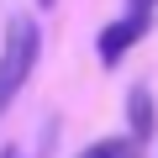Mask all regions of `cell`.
Instances as JSON below:
<instances>
[{
    "mask_svg": "<svg viewBox=\"0 0 158 158\" xmlns=\"http://www.w3.org/2000/svg\"><path fill=\"white\" fill-rule=\"evenodd\" d=\"M85 158H142V142H132V137H100V142L85 148Z\"/></svg>",
    "mask_w": 158,
    "mask_h": 158,
    "instance_id": "obj_4",
    "label": "cell"
},
{
    "mask_svg": "<svg viewBox=\"0 0 158 158\" xmlns=\"http://www.w3.org/2000/svg\"><path fill=\"white\" fill-rule=\"evenodd\" d=\"M16 158H21V153H16Z\"/></svg>",
    "mask_w": 158,
    "mask_h": 158,
    "instance_id": "obj_9",
    "label": "cell"
},
{
    "mask_svg": "<svg viewBox=\"0 0 158 158\" xmlns=\"http://www.w3.org/2000/svg\"><path fill=\"white\" fill-rule=\"evenodd\" d=\"M37 58H42L37 21L32 16H16L6 27V48H0V116L16 106V95L27 90V79L37 74Z\"/></svg>",
    "mask_w": 158,
    "mask_h": 158,
    "instance_id": "obj_1",
    "label": "cell"
},
{
    "mask_svg": "<svg viewBox=\"0 0 158 158\" xmlns=\"http://www.w3.org/2000/svg\"><path fill=\"white\" fill-rule=\"evenodd\" d=\"M37 6H42V11H53V6H58V0H37Z\"/></svg>",
    "mask_w": 158,
    "mask_h": 158,
    "instance_id": "obj_6",
    "label": "cell"
},
{
    "mask_svg": "<svg viewBox=\"0 0 158 158\" xmlns=\"http://www.w3.org/2000/svg\"><path fill=\"white\" fill-rule=\"evenodd\" d=\"M0 158H16V148H6V153H0Z\"/></svg>",
    "mask_w": 158,
    "mask_h": 158,
    "instance_id": "obj_7",
    "label": "cell"
},
{
    "mask_svg": "<svg viewBox=\"0 0 158 158\" xmlns=\"http://www.w3.org/2000/svg\"><path fill=\"white\" fill-rule=\"evenodd\" d=\"M153 132H158L153 90H148V85H132V90H127V137H132V142H148Z\"/></svg>",
    "mask_w": 158,
    "mask_h": 158,
    "instance_id": "obj_3",
    "label": "cell"
},
{
    "mask_svg": "<svg viewBox=\"0 0 158 158\" xmlns=\"http://www.w3.org/2000/svg\"><path fill=\"white\" fill-rule=\"evenodd\" d=\"M79 158H85V153H79Z\"/></svg>",
    "mask_w": 158,
    "mask_h": 158,
    "instance_id": "obj_8",
    "label": "cell"
},
{
    "mask_svg": "<svg viewBox=\"0 0 158 158\" xmlns=\"http://www.w3.org/2000/svg\"><path fill=\"white\" fill-rule=\"evenodd\" d=\"M153 27V16H116L111 27H100V37H95V53H100V69H121V58L142 42V32Z\"/></svg>",
    "mask_w": 158,
    "mask_h": 158,
    "instance_id": "obj_2",
    "label": "cell"
},
{
    "mask_svg": "<svg viewBox=\"0 0 158 158\" xmlns=\"http://www.w3.org/2000/svg\"><path fill=\"white\" fill-rule=\"evenodd\" d=\"M127 11H132V16H153V11H158V0H127Z\"/></svg>",
    "mask_w": 158,
    "mask_h": 158,
    "instance_id": "obj_5",
    "label": "cell"
}]
</instances>
